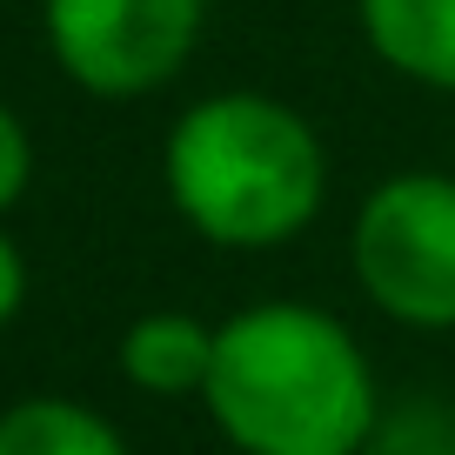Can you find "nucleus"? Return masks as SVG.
<instances>
[{
  "label": "nucleus",
  "instance_id": "9",
  "mask_svg": "<svg viewBox=\"0 0 455 455\" xmlns=\"http://www.w3.org/2000/svg\"><path fill=\"white\" fill-rule=\"evenodd\" d=\"M34 188V134L7 100H0V221L20 208V195Z\"/></svg>",
  "mask_w": 455,
  "mask_h": 455
},
{
  "label": "nucleus",
  "instance_id": "8",
  "mask_svg": "<svg viewBox=\"0 0 455 455\" xmlns=\"http://www.w3.org/2000/svg\"><path fill=\"white\" fill-rule=\"evenodd\" d=\"M362 455H455V402L428 395V388L382 402Z\"/></svg>",
  "mask_w": 455,
  "mask_h": 455
},
{
  "label": "nucleus",
  "instance_id": "4",
  "mask_svg": "<svg viewBox=\"0 0 455 455\" xmlns=\"http://www.w3.org/2000/svg\"><path fill=\"white\" fill-rule=\"evenodd\" d=\"M208 0H41L54 68L94 100L161 94L195 60Z\"/></svg>",
  "mask_w": 455,
  "mask_h": 455
},
{
  "label": "nucleus",
  "instance_id": "6",
  "mask_svg": "<svg viewBox=\"0 0 455 455\" xmlns=\"http://www.w3.org/2000/svg\"><path fill=\"white\" fill-rule=\"evenodd\" d=\"M114 362H121L128 388H141V395H161V402L201 395L214 369V322H201L188 308H148L121 328Z\"/></svg>",
  "mask_w": 455,
  "mask_h": 455
},
{
  "label": "nucleus",
  "instance_id": "7",
  "mask_svg": "<svg viewBox=\"0 0 455 455\" xmlns=\"http://www.w3.org/2000/svg\"><path fill=\"white\" fill-rule=\"evenodd\" d=\"M0 455H128V442L74 395H20L0 409Z\"/></svg>",
  "mask_w": 455,
  "mask_h": 455
},
{
  "label": "nucleus",
  "instance_id": "5",
  "mask_svg": "<svg viewBox=\"0 0 455 455\" xmlns=\"http://www.w3.org/2000/svg\"><path fill=\"white\" fill-rule=\"evenodd\" d=\"M355 28L388 74L455 94V0H355Z\"/></svg>",
  "mask_w": 455,
  "mask_h": 455
},
{
  "label": "nucleus",
  "instance_id": "2",
  "mask_svg": "<svg viewBox=\"0 0 455 455\" xmlns=\"http://www.w3.org/2000/svg\"><path fill=\"white\" fill-rule=\"evenodd\" d=\"M168 208L228 255H261L308 235L328 201L322 128L282 94L221 87L174 114L161 141Z\"/></svg>",
  "mask_w": 455,
  "mask_h": 455
},
{
  "label": "nucleus",
  "instance_id": "11",
  "mask_svg": "<svg viewBox=\"0 0 455 455\" xmlns=\"http://www.w3.org/2000/svg\"><path fill=\"white\" fill-rule=\"evenodd\" d=\"M449 161H455V128H449Z\"/></svg>",
  "mask_w": 455,
  "mask_h": 455
},
{
  "label": "nucleus",
  "instance_id": "1",
  "mask_svg": "<svg viewBox=\"0 0 455 455\" xmlns=\"http://www.w3.org/2000/svg\"><path fill=\"white\" fill-rule=\"evenodd\" d=\"M201 409L235 455H362L382 382L341 315L275 295L214 322Z\"/></svg>",
  "mask_w": 455,
  "mask_h": 455
},
{
  "label": "nucleus",
  "instance_id": "10",
  "mask_svg": "<svg viewBox=\"0 0 455 455\" xmlns=\"http://www.w3.org/2000/svg\"><path fill=\"white\" fill-rule=\"evenodd\" d=\"M20 308H28V261H20L14 235H7V228H0V328L14 322Z\"/></svg>",
  "mask_w": 455,
  "mask_h": 455
},
{
  "label": "nucleus",
  "instance_id": "3",
  "mask_svg": "<svg viewBox=\"0 0 455 455\" xmlns=\"http://www.w3.org/2000/svg\"><path fill=\"white\" fill-rule=\"evenodd\" d=\"M348 275L382 322L455 335V168L375 181L348 221Z\"/></svg>",
  "mask_w": 455,
  "mask_h": 455
}]
</instances>
